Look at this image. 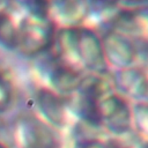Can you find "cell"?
<instances>
[{"instance_id":"cell-1","label":"cell","mask_w":148,"mask_h":148,"mask_svg":"<svg viewBox=\"0 0 148 148\" xmlns=\"http://www.w3.org/2000/svg\"><path fill=\"white\" fill-rule=\"evenodd\" d=\"M53 39V25L42 16L25 18L17 32V46L24 54L32 56L49 47Z\"/></svg>"},{"instance_id":"cell-2","label":"cell","mask_w":148,"mask_h":148,"mask_svg":"<svg viewBox=\"0 0 148 148\" xmlns=\"http://www.w3.org/2000/svg\"><path fill=\"white\" fill-rule=\"evenodd\" d=\"M101 119H105L109 128L114 133H125L130 128V109L118 96H110L99 106Z\"/></svg>"},{"instance_id":"cell-3","label":"cell","mask_w":148,"mask_h":148,"mask_svg":"<svg viewBox=\"0 0 148 148\" xmlns=\"http://www.w3.org/2000/svg\"><path fill=\"white\" fill-rule=\"evenodd\" d=\"M23 143L27 148H56L57 140L50 128L38 120H28L22 125Z\"/></svg>"},{"instance_id":"cell-4","label":"cell","mask_w":148,"mask_h":148,"mask_svg":"<svg viewBox=\"0 0 148 148\" xmlns=\"http://www.w3.org/2000/svg\"><path fill=\"white\" fill-rule=\"evenodd\" d=\"M38 105L44 116L54 125L61 126L65 123L64 104L61 99L50 90L42 89L37 96Z\"/></svg>"},{"instance_id":"cell-5","label":"cell","mask_w":148,"mask_h":148,"mask_svg":"<svg viewBox=\"0 0 148 148\" xmlns=\"http://www.w3.org/2000/svg\"><path fill=\"white\" fill-rule=\"evenodd\" d=\"M51 81L53 86L62 92L73 91L82 82L80 74L68 65H59L56 67L51 75Z\"/></svg>"},{"instance_id":"cell-6","label":"cell","mask_w":148,"mask_h":148,"mask_svg":"<svg viewBox=\"0 0 148 148\" xmlns=\"http://www.w3.org/2000/svg\"><path fill=\"white\" fill-rule=\"evenodd\" d=\"M0 43L8 49L17 46V31L10 17L3 12H0Z\"/></svg>"},{"instance_id":"cell-7","label":"cell","mask_w":148,"mask_h":148,"mask_svg":"<svg viewBox=\"0 0 148 148\" xmlns=\"http://www.w3.org/2000/svg\"><path fill=\"white\" fill-rule=\"evenodd\" d=\"M12 97H13L12 84L5 76L0 75V112L5 111L8 108Z\"/></svg>"},{"instance_id":"cell-8","label":"cell","mask_w":148,"mask_h":148,"mask_svg":"<svg viewBox=\"0 0 148 148\" xmlns=\"http://www.w3.org/2000/svg\"><path fill=\"white\" fill-rule=\"evenodd\" d=\"M0 148H6V146H3L2 143H0Z\"/></svg>"},{"instance_id":"cell-9","label":"cell","mask_w":148,"mask_h":148,"mask_svg":"<svg viewBox=\"0 0 148 148\" xmlns=\"http://www.w3.org/2000/svg\"><path fill=\"white\" fill-rule=\"evenodd\" d=\"M143 148H148V143H147V145H146V146H145Z\"/></svg>"}]
</instances>
